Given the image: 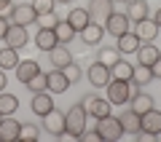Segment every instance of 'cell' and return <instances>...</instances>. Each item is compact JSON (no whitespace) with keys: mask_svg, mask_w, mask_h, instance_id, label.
Wrapping results in <instances>:
<instances>
[{"mask_svg":"<svg viewBox=\"0 0 161 142\" xmlns=\"http://www.w3.org/2000/svg\"><path fill=\"white\" fill-rule=\"evenodd\" d=\"M46 89L51 91V94H64V91L70 89V80L64 78V73H62V70H57V67H54L51 73H46Z\"/></svg>","mask_w":161,"mask_h":142,"instance_id":"cell-12","label":"cell"},{"mask_svg":"<svg viewBox=\"0 0 161 142\" xmlns=\"http://www.w3.org/2000/svg\"><path fill=\"white\" fill-rule=\"evenodd\" d=\"M54 6H57V0H32L35 14H48V11H54Z\"/></svg>","mask_w":161,"mask_h":142,"instance_id":"cell-36","label":"cell"},{"mask_svg":"<svg viewBox=\"0 0 161 142\" xmlns=\"http://www.w3.org/2000/svg\"><path fill=\"white\" fill-rule=\"evenodd\" d=\"M6 46H11V48H16V51H22L24 46H27V40H30V35H27V27H22V24H14L11 22V27H8V32H6Z\"/></svg>","mask_w":161,"mask_h":142,"instance_id":"cell-9","label":"cell"},{"mask_svg":"<svg viewBox=\"0 0 161 142\" xmlns=\"http://www.w3.org/2000/svg\"><path fill=\"white\" fill-rule=\"evenodd\" d=\"M8 27H11V19H8L6 14H0V40L6 38V32H8Z\"/></svg>","mask_w":161,"mask_h":142,"instance_id":"cell-38","label":"cell"},{"mask_svg":"<svg viewBox=\"0 0 161 142\" xmlns=\"http://www.w3.org/2000/svg\"><path fill=\"white\" fill-rule=\"evenodd\" d=\"M150 8H148V0H129L126 3V16L129 22H142V19H148Z\"/></svg>","mask_w":161,"mask_h":142,"instance_id":"cell-19","label":"cell"},{"mask_svg":"<svg viewBox=\"0 0 161 142\" xmlns=\"http://www.w3.org/2000/svg\"><path fill=\"white\" fill-rule=\"evenodd\" d=\"M11 8V0H0V14H6Z\"/></svg>","mask_w":161,"mask_h":142,"instance_id":"cell-41","label":"cell"},{"mask_svg":"<svg viewBox=\"0 0 161 142\" xmlns=\"http://www.w3.org/2000/svg\"><path fill=\"white\" fill-rule=\"evenodd\" d=\"M54 35H57V40H59V43H64V46H67V43H70V40H73L78 32H75V27L67 22V19H59V22H57V27H54Z\"/></svg>","mask_w":161,"mask_h":142,"instance_id":"cell-26","label":"cell"},{"mask_svg":"<svg viewBox=\"0 0 161 142\" xmlns=\"http://www.w3.org/2000/svg\"><path fill=\"white\" fill-rule=\"evenodd\" d=\"M140 131L156 139V137L161 134V110L150 107L148 113H142V115H140Z\"/></svg>","mask_w":161,"mask_h":142,"instance_id":"cell-6","label":"cell"},{"mask_svg":"<svg viewBox=\"0 0 161 142\" xmlns=\"http://www.w3.org/2000/svg\"><path fill=\"white\" fill-rule=\"evenodd\" d=\"M19 121L14 115H3L0 121V142H16L19 139Z\"/></svg>","mask_w":161,"mask_h":142,"instance_id":"cell-13","label":"cell"},{"mask_svg":"<svg viewBox=\"0 0 161 142\" xmlns=\"http://www.w3.org/2000/svg\"><path fill=\"white\" fill-rule=\"evenodd\" d=\"M6 83H8V78H6V70H0V91H6Z\"/></svg>","mask_w":161,"mask_h":142,"instance_id":"cell-40","label":"cell"},{"mask_svg":"<svg viewBox=\"0 0 161 142\" xmlns=\"http://www.w3.org/2000/svg\"><path fill=\"white\" fill-rule=\"evenodd\" d=\"M57 3H73V0H57Z\"/></svg>","mask_w":161,"mask_h":142,"instance_id":"cell-44","label":"cell"},{"mask_svg":"<svg viewBox=\"0 0 161 142\" xmlns=\"http://www.w3.org/2000/svg\"><path fill=\"white\" fill-rule=\"evenodd\" d=\"M78 139H83V142H102V134H99L97 129H92V131H89V129H83V134H80Z\"/></svg>","mask_w":161,"mask_h":142,"instance_id":"cell-37","label":"cell"},{"mask_svg":"<svg viewBox=\"0 0 161 142\" xmlns=\"http://www.w3.org/2000/svg\"><path fill=\"white\" fill-rule=\"evenodd\" d=\"M80 105H83V110H86L92 118H105V115H110V107H113L108 99L97 97V94H86V97H80Z\"/></svg>","mask_w":161,"mask_h":142,"instance_id":"cell-4","label":"cell"},{"mask_svg":"<svg viewBox=\"0 0 161 142\" xmlns=\"http://www.w3.org/2000/svg\"><path fill=\"white\" fill-rule=\"evenodd\" d=\"M153 22H156V27L161 30V8H158V11H156V14H153Z\"/></svg>","mask_w":161,"mask_h":142,"instance_id":"cell-42","label":"cell"},{"mask_svg":"<svg viewBox=\"0 0 161 142\" xmlns=\"http://www.w3.org/2000/svg\"><path fill=\"white\" fill-rule=\"evenodd\" d=\"M8 16H11V22H14V24L30 27V24H35L38 14H35L32 3H16V6H11V8H8Z\"/></svg>","mask_w":161,"mask_h":142,"instance_id":"cell-5","label":"cell"},{"mask_svg":"<svg viewBox=\"0 0 161 142\" xmlns=\"http://www.w3.org/2000/svg\"><path fill=\"white\" fill-rule=\"evenodd\" d=\"M97 131L102 134V142H115L124 137V126H121V118L115 115H105V118H97Z\"/></svg>","mask_w":161,"mask_h":142,"instance_id":"cell-3","label":"cell"},{"mask_svg":"<svg viewBox=\"0 0 161 142\" xmlns=\"http://www.w3.org/2000/svg\"><path fill=\"white\" fill-rule=\"evenodd\" d=\"M16 110H19V99L14 97V94H8V91H0V113L14 115Z\"/></svg>","mask_w":161,"mask_h":142,"instance_id":"cell-29","label":"cell"},{"mask_svg":"<svg viewBox=\"0 0 161 142\" xmlns=\"http://www.w3.org/2000/svg\"><path fill=\"white\" fill-rule=\"evenodd\" d=\"M0 121H3V113H0Z\"/></svg>","mask_w":161,"mask_h":142,"instance_id":"cell-45","label":"cell"},{"mask_svg":"<svg viewBox=\"0 0 161 142\" xmlns=\"http://www.w3.org/2000/svg\"><path fill=\"white\" fill-rule=\"evenodd\" d=\"M134 32L142 43H153L158 38V27H156L153 19H142V22H134Z\"/></svg>","mask_w":161,"mask_h":142,"instance_id":"cell-14","label":"cell"},{"mask_svg":"<svg viewBox=\"0 0 161 142\" xmlns=\"http://www.w3.org/2000/svg\"><path fill=\"white\" fill-rule=\"evenodd\" d=\"M67 22L75 27V32H78V30H83L89 22H92V16H89V8H73V11L67 14Z\"/></svg>","mask_w":161,"mask_h":142,"instance_id":"cell-27","label":"cell"},{"mask_svg":"<svg viewBox=\"0 0 161 142\" xmlns=\"http://www.w3.org/2000/svg\"><path fill=\"white\" fill-rule=\"evenodd\" d=\"M121 118V126H124V134H140V115L132 113V110H124V113L118 115Z\"/></svg>","mask_w":161,"mask_h":142,"instance_id":"cell-25","label":"cell"},{"mask_svg":"<svg viewBox=\"0 0 161 142\" xmlns=\"http://www.w3.org/2000/svg\"><path fill=\"white\" fill-rule=\"evenodd\" d=\"M134 64H129L126 59H118V62L110 64V80H132Z\"/></svg>","mask_w":161,"mask_h":142,"instance_id":"cell-21","label":"cell"},{"mask_svg":"<svg viewBox=\"0 0 161 142\" xmlns=\"http://www.w3.org/2000/svg\"><path fill=\"white\" fill-rule=\"evenodd\" d=\"M35 22H38V27L54 30V27H57V22H59V16H57L54 11H48V14H38V19H35Z\"/></svg>","mask_w":161,"mask_h":142,"instance_id":"cell-35","label":"cell"},{"mask_svg":"<svg viewBox=\"0 0 161 142\" xmlns=\"http://www.w3.org/2000/svg\"><path fill=\"white\" fill-rule=\"evenodd\" d=\"M113 3H129V0H113Z\"/></svg>","mask_w":161,"mask_h":142,"instance_id":"cell-43","label":"cell"},{"mask_svg":"<svg viewBox=\"0 0 161 142\" xmlns=\"http://www.w3.org/2000/svg\"><path fill=\"white\" fill-rule=\"evenodd\" d=\"M78 38L83 40V46H99V40L105 38V27H102L99 22H94V19H92L83 30H78Z\"/></svg>","mask_w":161,"mask_h":142,"instance_id":"cell-11","label":"cell"},{"mask_svg":"<svg viewBox=\"0 0 161 142\" xmlns=\"http://www.w3.org/2000/svg\"><path fill=\"white\" fill-rule=\"evenodd\" d=\"M48 110H54L51 91H38V94H32V113L43 118V115H46Z\"/></svg>","mask_w":161,"mask_h":142,"instance_id":"cell-17","label":"cell"},{"mask_svg":"<svg viewBox=\"0 0 161 142\" xmlns=\"http://www.w3.org/2000/svg\"><path fill=\"white\" fill-rule=\"evenodd\" d=\"M62 73H64V78L70 80V86H73V83H78V80L83 78V70H80V67H78V64H75V62L64 64V67H62Z\"/></svg>","mask_w":161,"mask_h":142,"instance_id":"cell-32","label":"cell"},{"mask_svg":"<svg viewBox=\"0 0 161 142\" xmlns=\"http://www.w3.org/2000/svg\"><path fill=\"white\" fill-rule=\"evenodd\" d=\"M140 43H142V40L137 38V32H124L118 38V54H137V48H140Z\"/></svg>","mask_w":161,"mask_h":142,"instance_id":"cell-23","label":"cell"},{"mask_svg":"<svg viewBox=\"0 0 161 142\" xmlns=\"http://www.w3.org/2000/svg\"><path fill=\"white\" fill-rule=\"evenodd\" d=\"M118 48H99V51H97V62H102V64H108V67H110V64H113V62H118Z\"/></svg>","mask_w":161,"mask_h":142,"instance_id":"cell-33","label":"cell"},{"mask_svg":"<svg viewBox=\"0 0 161 142\" xmlns=\"http://www.w3.org/2000/svg\"><path fill=\"white\" fill-rule=\"evenodd\" d=\"M43 129H46L51 137H62L64 134V113H59L57 107L48 110V113L43 115Z\"/></svg>","mask_w":161,"mask_h":142,"instance_id":"cell-10","label":"cell"},{"mask_svg":"<svg viewBox=\"0 0 161 142\" xmlns=\"http://www.w3.org/2000/svg\"><path fill=\"white\" fill-rule=\"evenodd\" d=\"M161 57V51H158V46L156 43H140V48H137V64H153L156 59Z\"/></svg>","mask_w":161,"mask_h":142,"instance_id":"cell-20","label":"cell"},{"mask_svg":"<svg viewBox=\"0 0 161 142\" xmlns=\"http://www.w3.org/2000/svg\"><path fill=\"white\" fill-rule=\"evenodd\" d=\"M86 78H89V83H92V86L105 89V86L110 83V67H108V64H102V62H94V64H89Z\"/></svg>","mask_w":161,"mask_h":142,"instance_id":"cell-8","label":"cell"},{"mask_svg":"<svg viewBox=\"0 0 161 142\" xmlns=\"http://www.w3.org/2000/svg\"><path fill=\"white\" fill-rule=\"evenodd\" d=\"M113 14V0H89V16L105 22V19Z\"/></svg>","mask_w":161,"mask_h":142,"instance_id":"cell-16","label":"cell"},{"mask_svg":"<svg viewBox=\"0 0 161 142\" xmlns=\"http://www.w3.org/2000/svg\"><path fill=\"white\" fill-rule=\"evenodd\" d=\"M126 105H129V110L137 113V115H142V113H148L150 107H156V105H153V97H150V94H142V91L132 94V99H129Z\"/></svg>","mask_w":161,"mask_h":142,"instance_id":"cell-18","label":"cell"},{"mask_svg":"<svg viewBox=\"0 0 161 142\" xmlns=\"http://www.w3.org/2000/svg\"><path fill=\"white\" fill-rule=\"evenodd\" d=\"M153 80V73H150L148 64H134V73H132V83L137 86H148Z\"/></svg>","mask_w":161,"mask_h":142,"instance_id":"cell-30","label":"cell"},{"mask_svg":"<svg viewBox=\"0 0 161 142\" xmlns=\"http://www.w3.org/2000/svg\"><path fill=\"white\" fill-rule=\"evenodd\" d=\"M57 43H59V40H57V35H54V30L38 27V35H35V46H38L40 51H51Z\"/></svg>","mask_w":161,"mask_h":142,"instance_id":"cell-24","label":"cell"},{"mask_svg":"<svg viewBox=\"0 0 161 142\" xmlns=\"http://www.w3.org/2000/svg\"><path fill=\"white\" fill-rule=\"evenodd\" d=\"M105 89H108V102L110 105H126L132 99V94L140 91V86L132 83V80H110Z\"/></svg>","mask_w":161,"mask_h":142,"instance_id":"cell-1","label":"cell"},{"mask_svg":"<svg viewBox=\"0 0 161 142\" xmlns=\"http://www.w3.org/2000/svg\"><path fill=\"white\" fill-rule=\"evenodd\" d=\"M24 86H27V89L32 91V94H38V91H48V89H46V73H38V75H32V78H30Z\"/></svg>","mask_w":161,"mask_h":142,"instance_id":"cell-31","label":"cell"},{"mask_svg":"<svg viewBox=\"0 0 161 142\" xmlns=\"http://www.w3.org/2000/svg\"><path fill=\"white\" fill-rule=\"evenodd\" d=\"M150 73H153V80H156V78H161V57L156 59L153 64H150Z\"/></svg>","mask_w":161,"mask_h":142,"instance_id":"cell-39","label":"cell"},{"mask_svg":"<svg viewBox=\"0 0 161 142\" xmlns=\"http://www.w3.org/2000/svg\"><path fill=\"white\" fill-rule=\"evenodd\" d=\"M129 24H132V22H129V16H126V14L113 11L108 19H105V24H102V27H105V32H108V35H115V38H121L124 32H129Z\"/></svg>","mask_w":161,"mask_h":142,"instance_id":"cell-7","label":"cell"},{"mask_svg":"<svg viewBox=\"0 0 161 142\" xmlns=\"http://www.w3.org/2000/svg\"><path fill=\"white\" fill-rule=\"evenodd\" d=\"M48 54H51V64H54L57 70H62L64 64H70V62H73V54H70V48H67L64 43H57Z\"/></svg>","mask_w":161,"mask_h":142,"instance_id":"cell-22","label":"cell"},{"mask_svg":"<svg viewBox=\"0 0 161 142\" xmlns=\"http://www.w3.org/2000/svg\"><path fill=\"white\" fill-rule=\"evenodd\" d=\"M40 137V129L35 123H22L19 126V139H30V142H35Z\"/></svg>","mask_w":161,"mask_h":142,"instance_id":"cell-34","label":"cell"},{"mask_svg":"<svg viewBox=\"0 0 161 142\" xmlns=\"http://www.w3.org/2000/svg\"><path fill=\"white\" fill-rule=\"evenodd\" d=\"M86 110H83V105H73V107L64 113V134H70V137H75L78 139L80 134H83V129H86Z\"/></svg>","mask_w":161,"mask_h":142,"instance_id":"cell-2","label":"cell"},{"mask_svg":"<svg viewBox=\"0 0 161 142\" xmlns=\"http://www.w3.org/2000/svg\"><path fill=\"white\" fill-rule=\"evenodd\" d=\"M19 64V51L6 46V48H0V70H14Z\"/></svg>","mask_w":161,"mask_h":142,"instance_id":"cell-28","label":"cell"},{"mask_svg":"<svg viewBox=\"0 0 161 142\" xmlns=\"http://www.w3.org/2000/svg\"><path fill=\"white\" fill-rule=\"evenodd\" d=\"M14 73H16V80H19V83H27L32 75L40 73V64L35 62V59H22V62L14 67Z\"/></svg>","mask_w":161,"mask_h":142,"instance_id":"cell-15","label":"cell"}]
</instances>
